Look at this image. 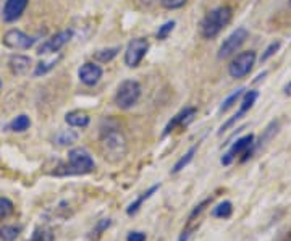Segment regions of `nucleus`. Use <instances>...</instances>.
<instances>
[{"instance_id":"1","label":"nucleus","mask_w":291,"mask_h":241,"mask_svg":"<svg viewBox=\"0 0 291 241\" xmlns=\"http://www.w3.org/2000/svg\"><path fill=\"white\" fill-rule=\"evenodd\" d=\"M99 148L104 159L112 164L123 160L128 153V143H126L125 134L115 123H107V127L100 128Z\"/></svg>"},{"instance_id":"2","label":"nucleus","mask_w":291,"mask_h":241,"mask_svg":"<svg viewBox=\"0 0 291 241\" xmlns=\"http://www.w3.org/2000/svg\"><path fill=\"white\" fill-rule=\"evenodd\" d=\"M94 159L86 149L75 148L68 153V164L58 165L57 169L52 172L55 176H73V175H88L94 170Z\"/></svg>"},{"instance_id":"3","label":"nucleus","mask_w":291,"mask_h":241,"mask_svg":"<svg viewBox=\"0 0 291 241\" xmlns=\"http://www.w3.org/2000/svg\"><path fill=\"white\" fill-rule=\"evenodd\" d=\"M233 12L230 7H219L209 12L201 22V34L205 39H214L220 34V31L231 22Z\"/></svg>"},{"instance_id":"4","label":"nucleus","mask_w":291,"mask_h":241,"mask_svg":"<svg viewBox=\"0 0 291 241\" xmlns=\"http://www.w3.org/2000/svg\"><path fill=\"white\" fill-rule=\"evenodd\" d=\"M141 97V85L134 80H126L116 89L115 104L120 109H131Z\"/></svg>"},{"instance_id":"5","label":"nucleus","mask_w":291,"mask_h":241,"mask_svg":"<svg viewBox=\"0 0 291 241\" xmlns=\"http://www.w3.org/2000/svg\"><path fill=\"white\" fill-rule=\"evenodd\" d=\"M254 64H256V52L254 50L241 52L228 65V75L231 78H235V80H241V78L249 75Z\"/></svg>"},{"instance_id":"6","label":"nucleus","mask_w":291,"mask_h":241,"mask_svg":"<svg viewBox=\"0 0 291 241\" xmlns=\"http://www.w3.org/2000/svg\"><path fill=\"white\" fill-rule=\"evenodd\" d=\"M147 49H149V43L144 38H136L126 47L125 52V64L130 68H136L139 66L141 60L144 59V55L147 54Z\"/></svg>"},{"instance_id":"7","label":"nucleus","mask_w":291,"mask_h":241,"mask_svg":"<svg viewBox=\"0 0 291 241\" xmlns=\"http://www.w3.org/2000/svg\"><path fill=\"white\" fill-rule=\"evenodd\" d=\"M247 36H249V33H247L246 28H238L233 31L228 38L224 41V44L220 45L219 59H226V57H230L231 54H235V52L246 43Z\"/></svg>"},{"instance_id":"8","label":"nucleus","mask_w":291,"mask_h":241,"mask_svg":"<svg viewBox=\"0 0 291 241\" xmlns=\"http://www.w3.org/2000/svg\"><path fill=\"white\" fill-rule=\"evenodd\" d=\"M257 97H259V92L257 91H247V92H245V97H243V102H241L240 110H238V112L233 115L230 120H226V122L222 125L220 130H219V134H224L226 130L231 128L233 125L238 122V120H241L243 117H245V115L254 107V104H256Z\"/></svg>"},{"instance_id":"9","label":"nucleus","mask_w":291,"mask_h":241,"mask_svg":"<svg viewBox=\"0 0 291 241\" xmlns=\"http://www.w3.org/2000/svg\"><path fill=\"white\" fill-rule=\"evenodd\" d=\"M254 141H256L254 134H246V136H243V138L236 139V143L231 144L228 153L224 154V157H222V160H220L222 165H231L233 160H235L238 155H243L247 149L251 148V146L254 144Z\"/></svg>"},{"instance_id":"10","label":"nucleus","mask_w":291,"mask_h":241,"mask_svg":"<svg viewBox=\"0 0 291 241\" xmlns=\"http://www.w3.org/2000/svg\"><path fill=\"white\" fill-rule=\"evenodd\" d=\"M34 43H36L34 38L24 34L23 31L20 29H10L8 33L3 36V44L7 45L8 49L24 50V49H29Z\"/></svg>"},{"instance_id":"11","label":"nucleus","mask_w":291,"mask_h":241,"mask_svg":"<svg viewBox=\"0 0 291 241\" xmlns=\"http://www.w3.org/2000/svg\"><path fill=\"white\" fill-rule=\"evenodd\" d=\"M71 38H73V31H70V29H68V31H60V33L55 34V36H52V38L47 41V43H44L39 47L38 54L39 55H45V54H52V52H58L63 45L70 43Z\"/></svg>"},{"instance_id":"12","label":"nucleus","mask_w":291,"mask_h":241,"mask_svg":"<svg viewBox=\"0 0 291 241\" xmlns=\"http://www.w3.org/2000/svg\"><path fill=\"white\" fill-rule=\"evenodd\" d=\"M78 76L81 83H84L86 86H94L102 78V68L97 64H94V62H88V64L81 65V68L78 70Z\"/></svg>"},{"instance_id":"13","label":"nucleus","mask_w":291,"mask_h":241,"mask_svg":"<svg viewBox=\"0 0 291 241\" xmlns=\"http://www.w3.org/2000/svg\"><path fill=\"white\" fill-rule=\"evenodd\" d=\"M196 107H186V109H183L181 112L177 113L175 117L168 122V125L165 127V130H163V136H168L172 131H175L177 128H181V127H186V125L189 122H193V118H194V115H196Z\"/></svg>"},{"instance_id":"14","label":"nucleus","mask_w":291,"mask_h":241,"mask_svg":"<svg viewBox=\"0 0 291 241\" xmlns=\"http://www.w3.org/2000/svg\"><path fill=\"white\" fill-rule=\"evenodd\" d=\"M29 0H7L3 7V20L7 23L17 22V20L23 15V12L28 7Z\"/></svg>"},{"instance_id":"15","label":"nucleus","mask_w":291,"mask_h":241,"mask_svg":"<svg viewBox=\"0 0 291 241\" xmlns=\"http://www.w3.org/2000/svg\"><path fill=\"white\" fill-rule=\"evenodd\" d=\"M158 188H160V183H158V185L151 186L149 190L142 193V195H141L139 197H136L134 201L131 202L128 207H126V214H128V216H134V214H137V211H139V209L142 207V204H144V202L147 201V199H151L152 196H154L156 193L158 191Z\"/></svg>"},{"instance_id":"16","label":"nucleus","mask_w":291,"mask_h":241,"mask_svg":"<svg viewBox=\"0 0 291 241\" xmlns=\"http://www.w3.org/2000/svg\"><path fill=\"white\" fill-rule=\"evenodd\" d=\"M65 122L70 125V127L75 128H86L91 118H89L88 113L81 112V110H73V112H68L65 115Z\"/></svg>"},{"instance_id":"17","label":"nucleus","mask_w":291,"mask_h":241,"mask_svg":"<svg viewBox=\"0 0 291 241\" xmlns=\"http://www.w3.org/2000/svg\"><path fill=\"white\" fill-rule=\"evenodd\" d=\"M8 65H10V70H12L15 75H24V73L29 70L31 60L29 57L26 55H13L12 59H10Z\"/></svg>"},{"instance_id":"18","label":"nucleus","mask_w":291,"mask_h":241,"mask_svg":"<svg viewBox=\"0 0 291 241\" xmlns=\"http://www.w3.org/2000/svg\"><path fill=\"white\" fill-rule=\"evenodd\" d=\"M198 148H199V144H194V146H191V148L188 149V153L184 154L183 157H179V160L175 164V167L172 169V174H179L184 167H188L189 164H191V160L194 159V155H196V153H198Z\"/></svg>"},{"instance_id":"19","label":"nucleus","mask_w":291,"mask_h":241,"mask_svg":"<svg viewBox=\"0 0 291 241\" xmlns=\"http://www.w3.org/2000/svg\"><path fill=\"white\" fill-rule=\"evenodd\" d=\"M110 225H112V219H109V217H105V219H100L99 222L94 225V228L89 232L88 235V238L91 240V241H97L102 235L107 232V230L110 228Z\"/></svg>"},{"instance_id":"20","label":"nucleus","mask_w":291,"mask_h":241,"mask_svg":"<svg viewBox=\"0 0 291 241\" xmlns=\"http://www.w3.org/2000/svg\"><path fill=\"white\" fill-rule=\"evenodd\" d=\"M78 141V133L73 131V130H63V131H58L54 138V143L57 146H71Z\"/></svg>"},{"instance_id":"21","label":"nucleus","mask_w":291,"mask_h":241,"mask_svg":"<svg viewBox=\"0 0 291 241\" xmlns=\"http://www.w3.org/2000/svg\"><path fill=\"white\" fill-rule=\"evenodd\" d=\"M233 214V202L231 201H224L220 204H217L212 211V216L215 219H230Z\"/></svg>"},{"instance_id":"22","label":"nucleus","mask_w":291,"mask_h":241,"mask_svg":"<svg viewBox=\"0 0 291 241\" xmlns=\"http://www.w3.org/2000/svg\"><path fill=\"white\" fill-rule=\"evenodd\" d=\"M118 52H120V47H110V49L97 50L96 54H94V60L100 62V64H107V62H110L112 59H115Z\"/></svg>"},{"instance_id":"23","label":"nucleus","mask_w":291,"mask_h":241,"mask_svg":"<svg viewBox=\"0 0 291 241\" xmlns=\"http://www.w3.org/2000/svg\"><path fill=\"white\" fill-rule=\"evenodd\" d=\"M243 94H245V89H243V88L236 89L235 92H233V94H230V96L225 99V101H224V104H222V106H220V109H219V112H220V113H225V112H228V110H230V109H231V107L235 106V104L238 102V99H240V97L243 96Z\"/></svg>"},{"instance_id":"24","label":"nucleus","mask_w":291,"mask_h":241,"mask_svg":"<svg viewBox=\"0 0 291 241\" xmlns=\"http://www.w3.org/2000/svg\"><path fill=\"white\" fill-rule=\"evenodd\" d=\"M21 232V228L17 227V225H3L0 228V238L3 241H15L18 238V235Z\"/></svg>"},{"instance_id":"25","label":"nucleus","mask_w":291,"mask_h":241,"mask_svg":"<svg viewBox=\"0 0 291 241\" xmlns=\"http://www.w3.org/2000/svg\"><path fill=\"white\" fill-rule=\"evenodd\" d=\"M60 59H62V55H57V57H54V59L38 64V66H36V70H34V76H41V75L49 73L52 68H55V65L58 64V60H60Z\"/></svg>"},{"instance_id":"26","label":"nucleus","mask_w":291,"mask_h":241,"mask_svg":"<svg viewBox=\"0 0 291 241\" xmlns=\"http://www.w3.org/2000/svg\"><path fill=\"white\" fill-rule=\"evenodd\" d=\"M29 127H31V120H29V117H26V115H18V117L10 123V128L17 133H23Z\"/></svg>"},{"instance_id":"27","label":"nucleus","mask_w":291,"mask_h":241,"mask_svg":"<svg viewBox=\"0 0 291 241\" xmlns=\"http://www.w3.org/2000/svg\"><path fill=\"white\" fill-rule=\"evenodd\" d=\"M212 201H214V196H209V197H205L202 202H199L198 206H196L191 211V214H189V217H188L189 222H193L196 217H199L201 214H202L205 209H207V206H210V202H212Z\"/></svg>"},{"instance_id":"28","label":"nucleus","mask_w":291,"mask_h":241,"mask_svg":"<svg viewBox=\"0 0 291 241\" xmlns=\"http://www.w3.org/2000/svg\"><path fill=\"white\" fill-rule=\"evenodd\" d=\"M15 211L13 202L8 197H0V219H7Z\"/></svg>"},{"instance_id":"29","label":"nucleus","mask_w":291,"mask_h":241,"mask_svg":"<svg viewBox=\"0 0 291 241\" xmlns=\"http://www.w3.org/2000/svg\"><path fill=\"white\" fill-rule=\"evenodd\" d=\"M54 240H55V237H54V233H52V230L39 228L33 233V237H31L29 241H54Z\"/></svg>"},{"instance_id":"30","label":"nucleus","mask_w":291,"mask_h":241,"mask_svg":"<svg viewBox=\"0 0 291 241\" xmlns=\"http://www.w3.org/2000/svg\"><path fill=\"white\" fill-rule=\"evenodd\" d=\"M282 47V41H273V43H270L269 44V47L266 50H264V54L261 55V62L264 64V62H267L270 57H273L275 54L278 52V49Z\"/></svg>"},{"instance_id":"31","label":"nucleus","mask_w":291,"mask_h":241,"mask_svg":"<svg viewBox=\"0 0 291 241\" xmlns=\"http://www.w3.org/2000/svg\"><path fill=\"white\" fill-rule=\"evenodd\" d=\"M173 29H175V22H167L165 24H162L160 28H158V31H157V39L158 41L167 39Z\"/></svg>"},{"instance_id":"32","label":"nucleus","mask_w":291,"mask_h":241,"mask_svg":"<svg viewBox=\"0 0 291 241\" xmlns=\"http://www.w3.org/2000/svg\"><path fill=\"white\" fill-rule=\"evenodd\" d=\"M188 0H160L162 7L167 8V10H177V8H181L184 3H186Z\"/></svg>"},{"instance_id":"33","label":"nucleus","mask_w":291,"mask_h":241,"mask_svg":"<svg viewBox=\"0 0 291 241\" xmlns=\"http://www.w3.org/2000/svg\"><path fill=\"white\" fill-rule=\"evenodd\" d=\"M147 237L144 232H130L128 237H126V241H146Z\"/></svg>"},{"instance_id":"34","label":"nucleus","mask_w":291,"mask_h":241,"mask_svg":"<svg viewBox=\"0 0 291 241\" xmlns=\"http://www.w3.org/2000/svg\"><path fill=\"white\" fill-rule=\"evenodd\" d=\"M189 237H191V228H186V230H183L181 235H179L177 241H188Z\"/></svg>"},{"instance_id":"35","label":"nucleus","mask_w":291,"mask_h":241,"mask_svg":"<svg viewBox=\"0 0 291 241\" xmlns=\"http://www.w3.org/2000/svg\"><path fill=\"white\" fill-rule=\"evenodd\" d=\"M283 91H285V94H287V96H291V81L288 83L287 86H285V89H283Z\"/></svg>"},{"instance_id":"36","label":"nucleus","mask_w":291,"mask_h":241,"mask_svg":"<svg viewBox=\"0 0 291 241\" xmlns=\"http://www.w3.org/2000/svg\"><path fill=\"white\" fill-rule=\"evenodd\" d=\"M290 7H291V0H290Z\"/></svg>"}]
</instances>
